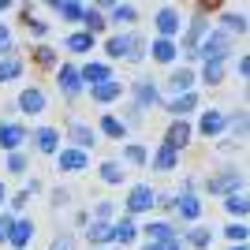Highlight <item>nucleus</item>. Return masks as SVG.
<instances>
[{"label":"nucleus","instance_id":"f257e3e1","mask_svg":"<svg viewBox=\"0 0 250 250\" xmlns=\"http://www.w3.org/2000/svg\"><path fill=\"white\" fill-rule=\"evenodd\" d=\"M228 52H231V38L217 30V34H206V42H202V49H194V56L202 63H224Z\"/></svg>","mask_w":250,"mask_h":250},{"label":"nucleus","instance_id":"f03ea898","mask_svg":"<svg viewBox=\"0 0 250 250\" xmlns=\"http://www.w3.org/2000/svg\"><path fill=\"white\" fill-rule=\"evenodd\" d=\"M153 22H157V34H161L165 42H176V34L183 30V15H179L176 8H161Z\"/></svg>","mask_w":250,"mask_h":250},{"label":"nucleus","instance_id":"7ed1b4c3","mask_svg":"<svg viewBox=\"0 0 250 250\" xmlns=\"http://www.w3.org/2000/svg\"><path fill=\"white\" fill-rule=\"evenodd\" d=\"M157 202V194L146 187V183H138V187H131V194H127V213H131V220L138 217V213H149Z\"/></svg>","mask_w":250,"mask_h":250},{"label":"nucleus","instance_id":"20e7f679","mask_svg":"<svg viewBox=\"0 0 250 250\" xmlns=\"http://www.w3.org/2000/svg\"><path fill=\"white\" fill-rule=\"evenodd\" d=\"M56 165H60V172H83L86 165H90V153L86 149H63L60 157H56Z\"/></svg>","mask_w":250,"mask_h":250},{"label":"nucleus","instance_id":"39448f33","mask_svg":"<svg viewBox=\"0 0 250 250\" xmlns=\"http://www.w3.org/2000/svg\"><path fill=\"white\" fill-rule=\"evenodd\" d=\"M56 79H60V90L67 97H79V94H83V79H79V67H75V63H63Z\"/></svg>","mask_w":250,"mask_h":250},{"label":"nucleus","instance_id":"423d86ee","mask_svg":"<svg viewBox=\"0 0 250 250\" xmlns=\"http://www.w3.org/2000/svg\"><path fill=\"white\" fill-rule=\"evenodd\" d=\"M239 187H243V176H235V172H224V176H217V179H209V194H239Z\"/></svg>","mask_w":250,"mask_h":250},{"label":"nucleus","instance_id":"0eeeda50","mask_svg":"<svg viewBox=\"0 0 250 250\" xmlns=\"http://www.w3.org/2000/svg\"><path fill=\"white\" fill-rule=\"evenodd\" d=\"M22 142H26V127H22V124H0V146H4V149L15 153Z\"/></svg>","mask_w":250,"mask_h":250},{"label":"nucleus","instance_id":"6e6552de","mask_svg":"<svg viewBox=\"0 0 250 250\" xmlns=\"http://www.w3.org/2000/svg\"><path fill=\"white\" fill-rule=\"evenodd\" d=\"M224 124H228V120H224V112L206 108V112H202V120H198V131H202L206 138H213V135H220V131H224Z\"/></svg>","mask_w":250,"mask_h":250},{"label":"nucleus","instance_id":"1a4fd4ad","mask_svg":"<svg viewBox=\"0 0 250 250\" xmlns=\"http://www.w3.org/2000/svg\"><path fill=\"white\" fill-rule=\"evenodd\" d=\"M190 142V124H183V120H176V124L168 127V135H165V146H172L179 153V149Z\"/></svg>","mask_w":250,"mask_h":250},{"label":"nucleus","instance_id":"9d476101","mask_svg":"<svg viewBox=\"0 0 250 250\" xmlns=\"http://www.w3.org/2000/svg\"><path fill=\"white\" fill-rule=\"evenodd\" d=\"M30 239H34V224H30V220H11V231H8V243H11V247L22 250Z\"/></svg>","mask_w":250,"mask_h":250},{"label":"nucleus","instance_id":"9b49d317","mask_svg":"<svg viewBox=\"0 0 250 250\" xmlns=\"http://www.w3.org/2000/svg\"><path fill=\"white\" fill-rule=\"evenodd\" d=\"M79 79H83V86H86V83H90V86L108 83V63H86L83 71H79Z\"/></svg>","mask_w":250,"mask_h":250},{"label":"nucleus","instance_id":"f8f14e48","mask_svg":"<svg viewBox=\"0 0 250 250\" xmlns=\"http://www.w3.org/2000/svg\"><path fill=\"white\" fill-rule=\"evenodd\" d=\"M19 108H22V112H45V94L38 90V86L22 90V97H19Z\"/></svg>","mask_w":250,"mask_h":250},{"label":"nucleus","instance_id":"ddd939ff","mask_svg":"<svg viewBox=\"0 0 250 250\" xmlns=\"http://www.w3.org/2000/svg\"><path fill=\"white\" fill-rule=\"evenodd\" d=\"M176 209H179V217H183V220H198L202 202L194 198V194H179V198H176Z\"/></svg>","mask_w":250,"mask_h":250},{"label":"nucleus","instance_id":"4468645a","mask_svg":"<svg viewBox=\"0 0 250 250\" xmlns=\"http://www.w3.org/2000/svg\"><path fill=\"white\" fill-rule=\"evenodd\" d=\"M34 146L42 149V153H56V146H60V135H56L52 127H42V131L34 135Z\"/></svg>","mask_w":250,"mask_h":250},{"label":"nucleus","instance_id":"2eb2a0df","mask_svg":"<svg viewBox=\"0 0 250 250\" xmlns=\"http://www.w3.org/2000/svg\"><path fill=\"white\" fill-rule=\"evenodd\" d=\"M149 52H153V60H161V63H172V60H176V52H179V45H176V42H165V38H157Z\"/></svg>","mask_w":250,"mask_h":250},{"label":"nucleus","instance_id":"dca6fc26","mask_svg":"<svg viewBox=\"0 0 250 250\" xmlns=\"http://www.w3.org/2000/svg\"><path fill=\"white\" fill-rule=\"evenodd\" d=\"M231 30H235V34H243V30H247V15L224 11V15H220V34H228V38H231Z\"/></svg>","mask_w":250,"mask_h":250},{"label":"nucleus","instance_id":"f3484780","mask_svg":"<svg viewBox=\"0 0 250 250\" xmlns=\"http://www.w3.org/2000/svg\"><path fill=\"white\" fill-rule=\"evenodd\" d=\"M176 161H179L176 149H172V146H161V149H157V157H153V168H157V172H172Z\"/></svg>","mask_w":250,"mask_h":250},{"label":"nucleus","instance_id":"a211bd4d","mask_svg":"<svg viewBox=\"0 0 250 250\" xmlns=\"http://www.w3.org/2000/svg\"><path fill=\"white\" fill-rule=\"evenodd\" d=\"M194 104H198V94H179V97L168 101V112H172V116H187Z\"/></svg>","mask_w":250,"mask_h":250},{"label":"nucleus","instance_id":"6ab92c4d","mask_svg":"<svg viewBox=\"0 0 250 250\" xmlns=\"http://www.w3.org/2000/svg\"><path fill=\"white\" fill-rule=\"evenodd\" d=\"M135 101H138V108H146V104H157V83H142L135 86Z\"/></svg>","mask_w":250,"mask_h":250},{"label":"nucleus","instance_id":"aec40b11","mask_svg":"<svg viewBox=\"0 0 250 250\" xmlns=\"http://www.w3.org/2000/svg\"><path fill=\"white\" fill-rule=\"evenodd\" d=\"M86 239L97 243V247H101V243H108V239H112V224H108V220H101V224H90V228H86Z\"/></svg>","mask_w":250,"mask_h":250},{"label":"nucleus","instance_id":"412c9836","mask_svg":"<svg viewBox=\"0 0 250 250\" xmlns=\"http://www.w3.org/2000/svg\"><path fill=\"white\" fill-rule=\"evenodd\" d=\"M202 34H206V15L198 11V15H194V22H190V34H187V52H190V56H194V45L202 42Z\"/></svg>","mask_w":250,"mask_h":250},{"label":"nucleus","instance_id":"4be33fe9","mask_svg":"<svg viewBox=\"0 0 250 250\" xmlns=\"http://www.w3.org/2000/svg\"><path fill=\"white\" fill-rule=\"evenodd\" d=\"M108 56H127L131 52V34H116V38H108Z\"/></svg>","mask_w":250,"mask_h":250},{"label":"nucleus","instance_id":"5701e85b","mask_svg":"<svg viewBox=\"0 0 250 250\" xmlns=\"http://www.w3.org/2000/svg\"><path fill=\"white\" fill-rule=\"evenodd\" d=\"M71 138H75V149H90V146H94V131H90V127H83V124H75L71 127Z\"/></svg>","mask_w":250,"mask_h":250},{"label":"nucleus","instance_id":"b1692460","mask_svg":"<svg viewBox=\"0 0 250 250\" xmlns=\"http://www.w3.org/2000/svg\"><path fill=\"white\" fill-rule=\"evenodd\" d=\"M135 239V220L127 217V220H120V224H112V243H131Z\"/></svg>","mask_w":250,"mask_h":250},{"label":"nucleus","instance_id":"393cba45","mask_svg":"<svg viewBox=\"0 0 250 250\" xmlns=\"http://www.w3.org/2000/svg\"><path fill=\"white\" fill-rule=\"evenodd\" d=\"M101 135L124 138V135H127V124H124V120H116V116H104V120H101Z\"/></svg>","mask_w":250,"mask_h":250},{"label":"nucleus","instance_id":"a878e982","mask_svg":"<svg viewBox=\"0 0 250 250\" xmlns=\"http://www.w3.org/2000/svg\"><path fill=\"white\" fill-rule=\"evenodd\" d=\"M120 94H124V86L112 83V79H108V83H101V86H94V97H97V101H116Z\"/></svg>","mask_w":250,"mask_h":250},{"label":"nucleus","instance_id":"bb28decb","mask_svg":"<svg viewBox=\"0 0 250 250\" xmlns=\"http://www.w3.org/2000/svg\"><path fill=\"white\" fill-rule=\"evenodd\" d=\"M52 8L60 11L63 19H71V22H75V19H83V11H86L83 4H75V0H56V4H52Z\"/></svg>","mask_w":250,"mask_h":250},{"label":"nucleus","instance_id":"cd10ccee","mask_svg":"<svg viewBox=\"0 0 250 250\" xmlns=\"http://www.w3.org/2000/svg\"><path fill=\"white\" fill-rule=\"evenodd\" d=\"M101 179L108 183V187H116V183H124V168L116 165V161H104L101 165Z\"/></svg>","mask_w":250,"mask_h":250},{"label":"nucleus","instance_id":"c85d7f7f","mask_svg":"<svg viewBox=\"0 0 250 250\" xmlns=\"http://www.w3.org/2000/svg\"><path fill=\"white\" fill-rule=\"evenodd\" d=\"M146 239H157V243H172V239H176V231L168 228V224H146Z\"/></svg>","mask_w":250,"mask_h":250},{"label":"nucleus","instance_id":"c756f323","mask_svg":"<svg viewBox=\"0 0 250 250\" xmlns=\"http://www.w3.org/2000/svg\"><path fill=\"white\" fill-rule=\"evenodd\" d=\"M22 75V63L19 60H0V83H11Z\"/></svg>","mask_w":250,"mask_h":250},{"label":"nucleus","instance_id":"7c9ffc66","mask_svg":"<svg viewBox=\"0 0 250 250\" xmlns=\"http://www.w3.org/2000/svg\"><path fill=\"white\" fill-rule=\"evenodd\" d=\"M190 83H194V71H187V67L172 71V86H179V94H190Z\"/></svg>","mask_w":250,"mask_h":250},{"label":"nucleus","instance_id":"2f4dec72","mask_svg":"<svg viewBox=\"0 0 250 250\" xmlns=\"http://www.w3.org/2000/svg\"><path fill=\"white\" fill-rule=\"evenodd\" d=\"M83 22H86V34H90V38H94V34H97V30L104 26L101 11H94V8H86V11H83Z\"/></svg>","mask_w":250,"mask_h":250},{"label":"nucleus","instance_id":"473e14b6","mask_svg":"<svg viewBox=\"0 0 250 250\" xmlns=\"http://www.w3.org/2000/svg\"><path fill=\"white\" fill-rule=\"evenodd\" d=\"M67 49L71 52H86V49H94V38H90V34H71V38H67Z\"/></svg>","mask_w":250,"mask_h":250},{"label":"nucleus","instance_id":"72a5a7b5","mask_svg":"<svg viewBox=\"0 0 250 250\" xmlns=\"http://www.w3.org/2000/svg\"><path fill=\"white\" fill-rule=\"evenodd\" d=\"M224 209H228L231 217H243V213H247V194H228V198H224Z\"/></svg>","mask_w":250,"mask_h":250},{"label":"nucleus","instance_id":"f704fd0d","mask_svg":"<svg viewBox=\"0 0 250 250\" xmlns=\"http://www.w3.org/2000/svg\"><path fill=\"white\" fill-rule=\"evenodd\" d=\"M220 79H224V63H206V67H202V83L217 86Z\"/></svg>","mask_w":250,"mask_h":250},{"label":"nucleus","instance_id":"c9c22d12","mask_svg":"<svg viewBox=\"0 0 250 250\" xmlns=\"http://www.w3.org/2000/svg\"><path fill=\"white\" fill-rule=\"evenodd\" d=\"M34 60L42 63V67H52V63H56V49H49V45H38V49H34Z\"/></svg>","mask_w":250,"mask_h":250},{"label":"nucleus","instance_id":"e433bc0d","mask_svg":"<svg viewBox=\"0 0 250 250\" xmlns=\"http://www.w3.org/2000/svg\"><path fill=\"white\" fill-rule=\"evenodd\" d=\"M224 235H228L235 247H243V243H247V228H243V224H228V228H224Z\"/></svg>","mask_w":250,"mask_h":250},{"label":"nucleus","instance_id":"4c0bfd02","mask_svg":"<svg viewBox=\"0 0 250 250\" xmlns=\"http://www.w3.org/2000/svg\"><path fill=\"white\" fill-rule=\"evenodd\" d=\"M209 239H213V231H209V228H194V231H190V243H194L198 250H206Z\"/></svg>","mask_w":250,"mask_h":250},{"label":"nucleus","instance_id":"58836bf2","mask_svg":"<svg viewBox=\"0 0 250 250\" xmlns=\"http://www.w3.org/2000/svg\"><path fill=\"white\" fill-rule=\"evenodd\" d=\"M108 11H112V22H135V8H116L112 4Z\"/></svg>","mask_w":250,"mask_h":250},{"label":"nucleus","instance_id":"ea45409f","mask_svg":"<svg viewBox=\"0 0 250 250\" xmlns=\"http://www.w3.org/2000/svg\"><path fill=\"white\" fill-rule=\"evenodd\" d=\"M127 161H131V165H146V149L142 146H127Z\"/></svg>","mask_w":250,"mask_h":250},{"label":"nucleus","instance_id":"a19ab883","mask_svg":"<svg viewBox=\"0 0 250 250\" xmlns=\"http://www.w3.org/2000/svg\"><path fill=\"white\" fill-rule=\"evenodd\" d=\"M231 131H235V135H247V112H239V116H231Z\"/></svg>","mask_w":250,"mask_h":250},{"label":"nucleus","instance_id":"79ce46f5","mask_svg":"<svg viewBox=\"0 0 250 250\" xmlns=\"http://www.w3.org/2000/svg\"><path fill=\"white\" fill-rule=\"evenodd\" d=\"M49 250H75V239H71V235H60V239H52Z\"/></svg>","mask_w":250,"mask_h":250},{"label":"nucleus","instance_id":"37998d69","mask_svg":"<svg viewBox=\"0 0 250 250\" xmlns=\"http://www.w3.org/2000/svg\"><path fill=\"white\" fill-rule=\"evenodd\" d=\"M8 168H11V172H22V168H26V157H22V153H11L8 157Z\"/></svg>","mask_w":250,"mask_h":250},{"label":"nucleus","instance_id":"c03bdc74","mask_svg":"<svg viewBox=\"0 0 250 250\" xmlns=\"http://www.w3.org/2000/svg\"><path fill=\"white\" fill-rule=\"evenodd\" d=\"M8 231H11V217L4 213V217H0V243H8Z\"/></svg>","mask_w":250,"mask_h":250},{"label":"nucleus","instance_id":"a18cd8bd","mask_svg":"<svg viewBox=\"0 0 250 250\" xmlns=\"http://www.w3.org/2000/svg\"><path fill=\"white\" fill-rule=\"evenodd\" d=\"M8 49H11V30L0 26V52H8Z\"/></svg>","mask_w":250,"mask_h":250},{"label":"nucleus","instance_id":"49530a36","mask_svg":"<svg viewBox=\"0 0 250 250\" xmlns=\"http://www.w3.org/2000/svg\"><path fill=\"white\" fill-rule=\"evenodd\" d=\"M26 22H30V30L38 34V38H42V34H49V26H45L42 19H34V15H30V19H26Z\"/></svg>","mask_w":250,"mask_h":250},{"label":"nucleus","instance_id":"de8ad7c7","mask_svg":"<svg viewBox=\"0 0 250 250\" xmlns=\"http://www.w3.org/2000/svg\"><path fill=\"white\" fill-rule=\"evenodd\" d=\"M97 217H101V220L112 217V202H101V206H97Z\"/></svg>","mask_w":250,"mask_h":250},{"label":"nucleus","instance_id":"09e8293b","mask_svg":"<svg viewBox=\"0 0 250 250\" xmlns=\"http://www.w3.org/2000/svg\"><path fill=\"white\" fill-rule=\"evenodd\" d=\"M11 209H15V213H19V209H26V190H22V194H15V198H11Z\"/></svg>","mask_w":250,"mask_h":250},{"label":"nucleus","instance_id":"8fccbe9b","mask_svg":"<svg viewBox=\"0 0 250 250\" xmlns=\"http://www.w3.org/2000/svg\"><path fill=\"white\" fill-rule=\"evenodd\" d=\"M11 8V0H0V11H8Z\"/></svg>","mask_w":250,"mask_h":250},{"label":"nucleus","instance_id":"3c124183","mask_svg":"<svg viewBox=\"0 0 250 250\" xmlns=\"http://www.w3.org/2000/svg\"><path fill=\"white\" fill-rule=\"evenodd\" d=\"M142 250H161V247H157V243H146V247H142Z\"/></svg>","mask_w":250,"mask_h":250},{"label":"nucleus","instance_id":"603ef678","mask_svg":"<svg viewBox=\"0 0 250 250\" xmlns=\"http://www.w3.org/2000/svg\"><path fill=\"white\" fill-rule=\"evenodd\" d=\"M4 194H8V190H4V183H0V202H4Z\"/></svg>","mask_w":250,"mask_h":250},{"label":"nucleus","instance_id":"864d4df0","mask_svg":"<svg viewBox=\"0 0 250 250\" xmlns=\"http://www.w3.org/2000/svg\"><path fill=\"white\" fill-rule=\"evenodd\" d=\"M231 250H247V247H231Z\"/></svg>","mask_w":250,"mask_h":250}]
</instances>
